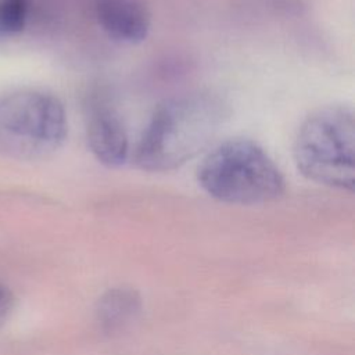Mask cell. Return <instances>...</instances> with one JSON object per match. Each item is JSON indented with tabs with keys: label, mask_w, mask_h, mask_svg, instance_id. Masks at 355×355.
Returning <instances> with one entry per match:
<instances>
[{
	"label": "cell",
	"mask_w": 355,
	"mask_h": 355,
	"mask_svg": "<svg viewBox=\"0 0 355 355\" xmlns=\"http://www.w3.org/2000/svg\"><path fill=\"white\" fill-rule=\"evenodd\" d=\"M227 116V104L211 92L166 100L154 111L136 144L135 165L146 172L180 168L212 143Z\"/></svg>",
	"instance_id": "obj_1"
},
{
	"label": "cell",
	"mask_w": 355,
	"mask_h": 355,
	"mask_svg": "<svg viewBox=\"0 0 355 355\" xmlns=\"http://www.w3.org/2000/svg\"><path fill=\"white\" fill-rule=\"evenodd\" d=\"M196 176L208 196L227 204H263L286 190L284 176L275 161L258 143L244 137L215 146L198 164Z\"/></svg>",
	"instance_id": "obj_2"
},
{
	"label": "cell",
	"mask_w": 355,
	"mask_h": 355,
	"mask_svg": "<svg viewBox=\"0 0 355 355\" xmlns=\"http://www.w3.org/2000/svg\"><path fill=\"white\" fill-rule=\"evenodd\" d=\"M355 118L344 104H330L311 112L293 143L297 169L309 180L352 191L355 186Z\"/></svg>",
	"instance_id": "obj_3"
},
{
	"label": "cell",
	"mask_w": 355,
	"mask_h": 355,
	"mask_svg": "<svg viewBox=\"0 0 355 355\" xmlns=\"http://www.w3.org/2000/svg\"><path fill=\"white\" fill-rule=\"evenodd\" d=\"M68 121L58 97L43 90L0 96V155L40 159L65 141Z\"/></svg>",
	"instance_id": "obj_4"
},
{
	"label": "cell",
	"mask_w": 355,
	"mask_h": 355,
	"mask_svg": "<svg viewBox=\"0 0 355 355\" xmlns=\"http://www.w3.org/2000/svg\"><path fill=\"white\" fill-rule=\"evenodd\" d=\"M86 140L93 157L107 168H119L129 157V139L118 111L105 98L86 105Z\"/></svg>",
	"instance_id": "obj_5"
},
{
	"label": "cell",
	"mask_w": 355,
	"mask_h": 355,
	"mask_svg": "<svg viewBox=\"0 0 355 355\" xmlns=\"http://www.w3.org/2000/svg\"><path fill=\"white\" fill-rule=\"evenodd\" d=\"M100 28L119 43L137 44L146 40L151 18L141 0H94Z\"/></svg>",
	"instance_id": "obj_6"
},
{
	"label": "cell",
	"mask_w": 355,
	"mask_h": 355,
	"mask_svg": "<svg viewBox=\"0 0 355 355\" xmlns=\"http://www.w3.org/2000/svg\"><path fill=\"white\" fill-rule=\"evenodd\" d=\"M29 0L0 1V37L21 32L28 21Z\"/></svg>",
	"instance_id": "obj_7"
},
{
	"label": "cell",
	"mask_w": 355,
	"mask_h": 355,
	"mask_svg": "<svg viewBox=\"0 0 355 355\" xmlns=\"http://www.w3.org/2000/svg\"><path fill=\"white\" fill-rule=\"evenodd\" d=\"M11 304H12V297L10 291L3 284H0V319L11 308Z\"/></svg>",
	"instance_id": "obj_8"
}]
</instances>
